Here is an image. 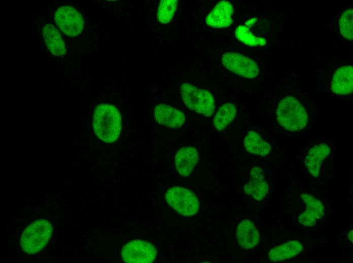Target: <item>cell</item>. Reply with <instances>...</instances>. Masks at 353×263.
Instances as JSON below:
<instances>
[{
  "label": "cell",
  "mask_w": 353,
  "mask_h": 263,
  "mask_svg": "<svg viewBox=\"0 0 353 263\" xmlns=\"http://www.w3.org/2000/svg\"><path fill=\"white\" fill-rule=\"evenodd\" d=\"M52 232V225L48 221L40 219L33 222L21 235L20 245L23 251L28 254L39 252L48 244Z\"/></svg>",
  "instance_id": "3"
},
{
  "label": "cell",
  "mask_w": 353,
  "mask_h": 263,
  "mask_svg": "<svg viewBox=\"0 0 353 263\" xmlns=\"http://www.w3.org/2000/svg\"><path fill=\"white\" fill-rule=\"evenodd\" d=\"M154 115L157 123L171 128H180L185 121L182 112L165 104H160L155 107Z\"/></svg>",
  "instance_id": "9"
},
{
  "label": "cell",
  "mask_w": 353,
  "mask_h": 263,
  "mask_svg": "<svg viewBox=\"0 0 353 263\" xmlns=\"http://www.w3.org/2000/svg\"><path fill=\"white\" fill-rule=\"evenodd\" d=\"M332 91L337 95H344L352 93L353 90V69L351 66H343L334 74Z\"/></svg>",
  "instance_id": "14"
},
{
  "label": "cell",
  "mask_w": 353,
  "mask_h": 263,
  "mask_svg": "<svg viewBox=\"0 0 353 263\" xmlns=\"http://www.w3.org/2000/svg\"><path fill=\"white\" fill-rule=\"evenodd\" d=\"M198 160L197 150L191 146L184 147L177 152L175 156V165L180 174L188 176L192 171Z\"/></svg>",
  "instance_id": "13"
},
{
  "label": "cell",
  "mask_w": 353,
  "mask_h": 263,
  "mask_svg": "<svg viewBox=\"0 0 353 263\" xmlns=\"http://www.w3.org/2000/svg\"><path fill=\"white\" fill-rule=\"evenodd\" d=\"M330 152L329 146L325 143L317 144L308 150L304 163L308 171L313 177L319 176L321 165Z\"/></svg>",
  "instance_id": "12"
},
{
  "label": "cell",
  "mask_w": 353,
  "mask_h": 263,
  "mask_svg": "<svg viewBox=\"0 0 353 263\" xmlns=\"http://www.w3.org/2000/svg\"><path fill=\"white\" fill-rule=\"evenodd\" d=\"M277 121L285 129L297 131L304 128L308 122L304 107L296 98L287 96L279 102L276 110Z\"/></svg>",
  "instance_id": "2"
},
{
  "label": "cell",
  "mask_w": 353,
  "mask_h": 263,
  "mask_svg": "<svg viewBox=\"0 0 353 263\" xmlns=\"http://www.w3.org/2000/svg\"><path fill=\"white\" fill-rule=\"evenodd\" d=\"M43 36L48 50L54 56H62L66 53V47L60 33L51 24H47L42 30Z\"/></svg>",
  "instance_id": "16"
},
{
  "label": "cell",
  "mask_w": 353,
  "mask_h": 263,
  "mask_svg": "<svg viewBox=\"0 0 353 263\" xmlns=\"http://www.w3.org/2000/svg\"><path fill=\"white\" fill-rule=\"evenodd\" d=\"M352 230H351L348 233V239L352 242Z\"/></svg>",
  "instance_id": "25"
},
{
  "label": "cell",
  "mask_w": 353,
  "mask_h": 263,
  "mask_svg": "<svg viewBox=\"0 0 353 263\" xmlns=\"http://www.w3.org/2000/svg\"><path fill=\"white\" fill-rule=\"evenodd\" d=\"M236 237L239 245L244 249L255 247L259 241V232L256 227L248 220H242L239 224Z\"/></svg>",
  "instance_id": "15"
},
{
  "label": "cell",
  "mask_w": 353,
  "mask_h": 263,
  "mask_svg": "<svg viewBox=\"0 0 353 263\" xmlns=\"http://www.w3.org/2000/svg\"><path fill=\"white\" fill-rule=\"evenodd\" d=\"M243 144L248 152L256 155L266 156L271 151L270 144L264 140L259 134L253 130L246 134Z\"/></svg>",
  "instance_id": "18"
},
{
  "label": "cell",
  "mask_w": 353,
  "mask_h": 263,
  "mask_svg": "<svg viewBox=\"0 0 353 263\" xmlns=\"http://www.w3.org/2000/svg\"><path fill=\"white\" fill-rule=\"evenodd\" d=\"M244 192L255 199L260 201L266 195L269 186L265 180L263 170L259 167L251 169L250 178L244 187Z\"/></svg>",
  "instance_id": "11"
},
{
  "label": "cell",
  "mask_w": 353,
  "mask_h": 263,
  "mask_svg": "<svg viewBox=\"0 0 353 263\" xmlns=\"http://www.w3.org/2000/svg\"><path fill=\"white\" fill-rule=\"evenodd\" d=\"M177 0H162L160 2L157 18L163 24L169 23L172 19L177 8Z\"/></svg>",
  "instance_id": "21"
},
{
  "label": "cell",
  "mask_w": 353,
  "mask_h": 263,
  "mask_svg": "<svg viewBox=\"0 0 353 263\" xmlns=\"http://www.w3.org/2000/svg\"><path fill=\"white\" fill-rule=\"evenodd\" d=\"M180 93L185 106L198 114L209 117L215 109V101L211 93L189 83H183L180 86Z\"/></svg>",
  "instance_id": "4"
},
{
  "label": "cell",
  "mask_w": 353,
  "mask_h": 263,
  "mask_svg": "<svg viewBox=\"0 0 353 263\" xmlns=\"http://www.w3.org/2000/svg\"><path fill=\"white\" fill-rule=\"evenodd\" d=\"M299 221L303 225L308 227L313 226L316 223V219L306 211L300 214Z\"/></svg>",
  "instance_id": "24"
},
{
  "label": "cell",
  "mask_w": 353,
  "mask_h": 263,
  "mask_svg": "<svg viewBox=\"0 0 353 263\" xmlns=\"http://www.w3.org/2000/svg\"><path fill=\"white\" fill-rule=\"evenodd\" d=\"M167 203L180 214L190 216L196 214L199 203L196 195L185 188L175 186L169 189L165 195Z\"/></svg>",
  "instance_id": "5"
},
{
  "label": "cell",
  "mask_w": 353,
  "mask_h": 263,
  "mask_svg": "<svg viewBox=\"0 0 353 263\" xmlns=\"http://www.w3.org/2000/svg\"><path fill=\"white\" fill-rule=\"evenodd\" d=\"M221 62L227 69L245 78H254L259 73V68L254 60L235 52L224 54Z\"/></svg>",
  "instance_id": "8"
},
{
  "label": "cell",
  "mask_w": 353,
  "mask_h": 263,
  "mask_svg": "<svg viewBox=\"0 0 353 263\" xmlns=\"http://www.w3.org/2000/svg\"><path fill=\"white\" fill-rule=\"evenodd\" d=\"M234 33L238 40L250 46H263L266 43V40L264 38L254 35L248 26L244 25L237 26Z\"/></svg>",
  "instance_id": "20"
},
{
  "label": "cell",
  "mask_w": 353,
  "mask_h": 263,
  "mask_svg": "<svg viewBox=\"0 0 353 263\" xmlns=\"http://www.w3.org/2000/svg\"><path fill=\"white\" fill-rule=\"evenodd\" d=\"M121 255L125 262L151 263L156 259L157 250L149 242L134 240L123 246Z\"/></svg>",
  "instance_id": "6"
},
{
  "label": "cell",
  "mask_w": 353,
  "mask_h": 263,
  "mask_svg": "<svg viewBox=\"0 0 353 263\" xmlns=\"http://www.w3.org/2000/svg\"><path fill=\"white\" fill-rule=\"evenodd\" d=\"M302 244L292 240L272 248L268 253L269 259L272 261L285 260L296 255L303 250Z\"/></svg>",
  "instance_id": "17"
},
{
  "label": "cell",
  "mask_w": 353,
  "mask_h": 263,
  "mask_svg": "<svg viewBox=\"0 0 353 263\" xmlns=\"http://www.w3.org/2000/svg\"><path fill=\"white\" fill-rule=\"evenodd\" d=\"M236 115V106L230 103L223 104L216 113L213 123L215 128L218 131L225 129L233 121Z\"/></svg>",
  "instance_id": "19"
},
{
  "label": "cell",
  "mask_w": 353,
  "mask_h": 263,
  "mask_svg": "<svg viewBox=\"0 0 353 263\" xmlns=\"http://www.w3.org/2000/svg\"><path fill=\"white\" fill-rule=\"evenodd\" d=\"M92 124L94 133L99 139L108 143L114 142L121 132V115L114 106L99 104L94 110Z\"/></svg>",
  "instance_id": "1"
},
{
  "label": "cell",
  "mask_w": 353,
  "mask_h": 263,
  "mask_svg": "<svg viewBox=\"0 0 353 263\" xmlns=\"http://www.w3.org/2000/svg\"><path fill=\"white\" fill-rule=\"evenodd\" d=\"M54 18L59 28L67 36H76L82 31L84 21L81 13L74 7H60L55 13Z\"/></svg>",
  "instance_id": "7"
},
{
  "label": "cell",
  "mask_w": 353,
  "mask_h": 263,
  "mask_svg": "<svg viewBox=\"0 0 353 263\" xmlns=\"http://www.w3.org/2000/svg\"><path fill=\"white\" fill-rule=\"evenodd\" d=\"M305 205V211L315 219H321L324 214V207L322 203L313 196L303 193L300 195Z\"/></svg>",
  "instance_id": "22"
},
{
  "label": "cell",
  "mask_w": 353,
  "mask_h": 263,
  "mask_svg": "<svg viewBox=\"0 0 353 263\" xmlns=\"http://www.w3.org/2000/svg\"><path fill=\"white\" fill-rule=\"evenodd\" d=\"M339 29L341 34L350 41L353 39V10L348 9L341 15L339 19Z\"/></svg>",
  "instance_id": "23"
},
{
  "label": "cell",
  "mask_w": 353,
  "mask_h": 263,
  "mask_svg": "<svg viewBox=\"0 0 353 263\" xmlns=\"http://www.w3.org/2000/svg\"><path fill=\"white\" fill-rule=\"evenodd\" d=\"M233 13V8L229 2L220 1L206 17V24L213 28L229 27L232 23Z\"/></svg>",
  "instance_id": "10"
}]
</instances>
